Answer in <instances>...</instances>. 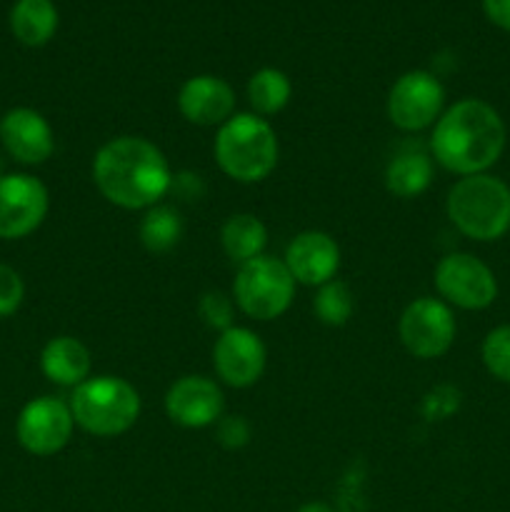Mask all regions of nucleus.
Masks as SVG:
<instances>
[{
    "label": "nucleus",
    "instance_id": "nucleus-6",
    "mask_svg": "<svg viewBox=\"0 0 510 512\" xmlns=\"http://www.w3.org/2000/svg\"><path fill=\"white\" fill-rule=\"evenodd\" d=\"M295 280L283 258L260 255L238 265L233 280V303L248 318L268 323L288 313L295 298Z\"/></svg>",
    "mask_w": 510,
    "mask_h": 512
},
{
    "label": "nucleus",
    "instance_id": "nucleus-21",
    "mask_svg": "<svg viewBox=\"0 0 510 512\" xmlns=\"http://www.w3.org/2000/svg\"><path fill=\"white\" fill-rule=\"evenodd\" d=\"M138 238L143 248L153 255H165L183 238V218L173 205H153L143 210L138 225Z\"/></svg>",
    "mask_w": 510,
    "mask_h": 512
},
{
    "label": "nucleus",
    "instance_id": "nucleus-7",
    "mask_svg": "<svg viewBox=\"0 0 510 512\" xmlns=\"http://www.w3.org/2000/svg\"><path fill=\"white\" fill-rule=\"evenodd\" d=\"M455 315L440 298H418L405 305L398 320V335L403 348L413 358H443L455 343Z\"/></svg>",
    "mask_w": 510,
    "mask_h": 512
},
{
    "label": "nucleus",
    "instance_id": "nucleus-12",
    "mask_svg": "<svg viewBox=\"0 0 510 512\" xmlns=\"http://www.w3.org/2000/svg\"><path fill=\"white\" fill-rule=\"evenodd\" d=\"M268 350L255 330L233 325L223 330L213 345V368L228 388H250L265 373Z\"/></svg>",
    "mask_w": 510,
    "mask_h": 512
},
{
    "label": "nucleus",
    "instance_id": "nucleus-27",
    "mask_svg": "<svg viewBox=\"0 0 510 512\" xmlns=\"http://www.w3.org/2000/svg\"><path fill=\"white\" fill-rule=\"evenodd\" d=\"M25 300V283L20 273L10 265L0 263V318H10L20 310Z\"/></svg>",
    "mask_w": 510,
    "mask_h": 512
},
{
    "label": "nucleus",
    "instance_id": "nucleus-18",
    "mask_svg": "<svg viewBox=\"0 0 510 512\" xmlns=\"http://www.w3.org/2000/svg\"><path fill=\"white\" fill-rule=\"evenodd\" d=\"M433 183V155L420 145L405 143L385 165V190L400 200L423 195Z\"/></svg>",
    "mask_w": 510,
    "mask_h": 512
},
{
    "label": "nucleus",
    "instance_id": "nucleus-4",
    "mask_svg": "<svg viewBox=\"0 0 510 512\" xmlns=\"http://www.w3.org/2000/svg\"><path fill=\"white\" fill-rule=\"evenodd\" d=\"M445 213L460 235L493 243L510 230V188L490 173L465 175L450 188Z\"/></svg>",
    "mask_w": 510,
    "mask_h": 512
},
{
    "label": "nucleus",
    "instance_id": "nucleus-22",
    "mask_svg": "<svg viewBox=\"0 0 510 512\" xmlns=\"http://www.w3.org/2000/svg\"><path fill=\"white\" fill-rule=\"evenodd\" d=\"M293 95V83L288 75L278 68H260L248 80V103L260 118H273Z\"/></svg>",
    "mask_w": 510,
    "mask_h": 512
},
{
    "label": "nucleus",
    "instance_id": "nucleus-2",
    "mask_svg": "<svg viewBox=\"0 0 510 512\" xmlns=\"http://www.w3.org/2000/svg\"><path fill=\"white\" fill-rule=\"evenodd\" d=\"M505 123L498 110L480 98H465L443 110L430 133L428 150L450 173H488L505 150Z\"/></svg>",
    "mask_w": 510,
    "mask_h": 512
},
{
    "label": "nucleus",
    "instance_id": "nucleus-17",
    "mask_svg": "<svg viewBox=\"0 0 510 512\" xmlns=\"http://www.w3.org/2000/svg\"><path fill=\"white\" fill-rule=\"evenodd\" d=\"M40 370L60 388H78L90 378L93 358L83 340L73 335H55L40 350Z\"/></svg>",
    "mask_w": 510,
    "mask_h": 512
},
{
    "label": "nucleus",
    "instance_id": "nucleus-30",
    "mask_svg": "<svg viewBox=\"0 0 510 512\" xmlns=\"http://www.w3.org/2000/svg\"><path fill=\"white\" fill-rule=\"evenodd\" d=\"M295 512H335V510L330 508L328 503H305V505H300Z\"/></svg>",
    "mask_w": 510,
    "mask_h": 512
},
{
    "label": "nucleus",
    "instance_id": "nucleus-9",
    "mask_svg": "<svg viewBox=\"0 0 510 512\" xmlns=\"http://www.w3.org/2000/svg\"><path fill=\"white\" fill-rule=\"evenodd\" d=\"M433 283L440 300L460 310H485L498 298L495 273L470 253H450L440 258Z\"/></svg>",
    "mask_w": 510,
    "mask_h": 512
},
{
    "label": "nucleus",
    "instance_id": "nucleus-16",
    "mask_svg": "<svg viewBox=\"0 0 510 512\" xmlns=\"http://www.w3.org/2000/svg\"><path fill=\"white\" fill-rule=\"evenodd\" d=\"M178 110L190 125L220 128L235 115V90L218 75H193L180 85Z\"/></svg>",
    "mask_w": 510,
    "mask_h": 512
},
{
    "label": "nucleus",
    "instance_id": "nucleus-10",
    "mask_svg": "<svg viewBox=\"0 0 510 512\" xmlns=\"http://www.w3.org/2000/svg\"><path fill=\"white\" fill-rule=\"evenodd\" d=\"M75 430L68 400L55 395H40L23 405L15 420V438L25 453L35 458L58 455L70 443Z\"/></svg>",
    "mask_w": 510,
    "mask_h": 512
},
{
    "label": "nucleus",
    "instance_id": "nucleus-13",
    "mask_svg": "<svg viewBox=\"0 0 510 512\" xmlns=\"http://www.w3.org/2000/svg\"><path fill=\"white\" fill-rule=\"evenodd\" d=\"M223 410V390L205 375H183L165 393V413L180 428H210L223 418Z\"/></svg>",
    "mask_w": 510,
    "mask_h": 512
},
{
    "label": "nucleus",
    "instance_id": "nucleus-24",
    "mask_svg": "<svg viewBox=\"0 0 510 512\" xmlns=\"http://www.w3.org/2000/svg\"><path fill=\"white\" fill-rule=\"evenodd\" d=\"M483 365L495 380L510 383V325H498L483 340Z\"/></svg>",
    "mask_w": 510,
    "mask_h": 512
},
{
    "label": "nucleus",
    "instance_id": "nucleus-23",
    "mask_svg": "<svg viewBox=\"0 0 510 512\" xmlns=\"http://www.w3.org/2000/svg\"><path fill=\"white\" fill-rule=\"evenodd\" d=\"M355 310V295L345 280L333 278L330 283L320 285L318 293L313 298V313L315 318L330 328H340L353 318Z\"/></svg>",
    "mask_w": 510,
    "mask_h": 512
},
{
    "label": "nucleus",
    "instance_id": "nucleus-11",
    "mask_svg": "<svg viewBox=\"0 0 510 512\" xmlns=\"http://www.w3.org/2000/svg\"><path fill=\"white\" fill-rule=\"evenodd\" d=\"M50 195L43 180L28 173L0 175V238L20 240L43 225Z\"/></svg>",
    "mask_w": 510,
    "mask_h": 512
},
{
    "label": "nucleus",
    "instance_id": "nucleus-15",
    "mask_svg": "<svg viewBox=\"0 0 510 512\" xmlns=\"http://www.w3.org/2000/svg\"><path fill=\"white\" fill-rule=\"evenodd\" d=\"M0 143L23 165H40L55 153V133L48 118L35 108H10L0 118Z\"/></svg>",
    "mask_w": 510,
    "mask_h": 512
},
{
    "label": "nucleus",
    "instance_id": "nucleus-8",
    "mask_svg": "<svg viewBox=\"0 0 510 512\" xmlns=\"http://www.w3.org/2000/svg\"><path fill=\"white\" fill-rule=\"evenodd\" d=\"M385 110L390 123L403 133L433 128L445 110L443 83L428 70H408L390 88Z\"/></svg>",
    "mask_w": 510,
    "mask_h": 512
},
{
    "label": "nucleus",
    "instance_id": "nucleus-14",
    "mask_svg": "<svg viewBox=\"0 0 510 512\" xmlns=\"http://www.w3.org/2000/svg\"><path fill=\"white\" fill-rule=\"evenodd\" d=\"M285 268L295 283L320 288L330 283L340 270V245L323 230H303L288 243L283 255Z\"/></svg>",
    "mask_w": 510,
    "mask_h": 512
},
{
    "label": "nucleus",
    "instance_id": "nucleus-26",
    "mask_svg": "<svg viewBox=\"0 0 510 512\" xmlns=\"http://www.w3.org/2000/svg\"><path fill=\"white\" fill-rule=\"evenodd\" d=\"M198 313H200V320H203L208 328L218 330V333L233 328V318H235L233 295H225L220 293V290H208V293L200 295Z\"/></svg>",
    "mask_w": 510,
    "mask_h": 512
},
{
    "label": "nucleus",
    "instance_id": "nucleus-1",
    "mask_svg": "<svg viewBox=\"0 0 510 512\" xmlns=\"http://www.w3.org/2000/svg\"><path fill=\"white\" fill-rule=\"evenodd\" d=\"M93 183L108 203L123 210H148L173 188V170L163 150L140 135H118L98 148Z\"/></svg>",
    "mask_w": 510,
    "mask_h": 512
},
{
    "label": "nucleus",
    "instance_id": "nucleus-20",
    "mask_svg": "<svg viewBox=\"0 0 510 512\" xmlns=\"http://www.w3.org/2000/svg\"><path fill=\"white\" fill-rule=\"evenodd\" d=\"M10 30L28 48H40L58 30V8L53 0H18L10 8Z\"/></svg>",
    "mask_w": 510,
    "mask_h": 512
},
{
    "label": "nucleus",
    "instance_id": "nucleus-19",
    "mask_svg": "<svg viewBox=\"0 0 510 512\" xmlns=\"http://www.w3.org/2000/svg\"><path fill=\"white\" fill-rule=\"evenodd\" d=\"M220 245H223V253L228 255L230 263L243 265L248 260L265 255L268 228H265L258 215L235 213L220 228Z\"/></svg>",
    "mask_w": 510,
    "mask_h": 512
},
{
    "label": "nucleus",
    "instance_id": "nucleus-29",
    "mask_svg": "<svg viewBox=\"0 0 510 512\" xmlns=\"http://www.w3.org/2000/svg\"><path fill=\"white\" fill-rule=\"evenodd\" d=\"M483 10L490 23L510 33V0H483Z\"/></svg>",
    "mask_w": 510,
    "mask_h": 512
},
{
    "label": "nucleus",
    "instance_id": "nucleus-28",
    "mask_svg": "<svg viewBox=\"0 0 510 512\" xmlns=\"http://www.w3.org/2000/svg\"><path fill=\"white\" fill-rule=\"evenodd\" d=\"M250 423L243 415H223L215 423V440L228 450H240L250 443Z\"/></svg>",
    "mask_w": 510,
    "mask_h": 512
},
{
    "label": "nucleus",
    "instance_id": "nucleus-5",
    "mask_svg": "<svg viewBox=\"0 0 510 512\" xmlns=\"http://www.w3.org/2000/svg\"><path fill=\"white\" fill-rule=\"evenodd\" d=\"M75 425L95 438H118L140 418L143 400L133 383L118 375H90L68 400Z\"/></svg>",
    "mask_w": 510,
    "mask_h": 512
},
{
    "label": "nucleus",
    "instance_id": "nucleus-25",
    "mask_svg": "<svg viewBox=\"0 0 510 512\" xmlns=\"http://www.w3.org/2000/svg\"><path fill=\"white\" fill-rule=\"evenodd\" d=\"M460 405H463V393L455 385L443 383L425 393L423 403H420V413H423L428 423H440V420L453 418L460 410Z\"/></svg>",
    "mask_w": 510,
    "mask_h": 512
},
{
    "label": "nucleus",
    "instance_id": "nucleus-3",
    "mask_svg": "<svg viewBox=\"0 0 510 512\" xmlns=\"http://www.w3.org/2000/svg\"><path fill=\"white\" fill-rule=\"evenodd\" d=\"M215 163L235 183H260L278 165L280 145L268 118L235 113L215 135Z\"/></svg>",
    "mask_w": 510,
    "mask_h": 512
}]
</instances>
